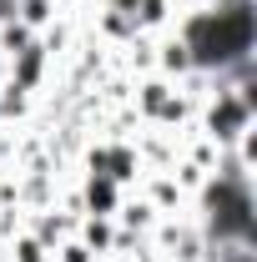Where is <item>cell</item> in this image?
Here are the masks:
<instances>
[{"label":"cell","instance_id":"1","mask_svg":"<svg viewBox=\"0 0 257 262\" xmlns=\"http://www.w3.org/2000/svg\"><path fill=\"white\" fill-rule=\"evenodd\" d=\"M252 40H257L252 0H217L212 10H202V15L187 20L182 51L202 71H227L237 61H252Z\"/></svg>","mask_w":257,"mask_h":262},{"label":"cell","instance_id":"2","mask_svg":"<svg viewBox=\"0 0 257 262\" xmlns=\"http://www.w3.org/2000/svg\"><path fill=\"white\" fill-rule=\"evenodd\" d=\"M207 222H212V237L217 242H242L252 247V187H247V171L242 166H227L222 177L207 187Z\"/></svg>","mask_w":257,"mask_h":262},{"label":"cell","instance_id":"3","mask_svg":"<svg viewBox=\"0 0 257 262\" xmlns=\"http://www.w3.org/2000/svg\"><path fill=\"white\" fill-rule=\"evenodd\" d=\"M247 121H252V96L247 91H222L217 96V106H212V131H217V141H232V136H242L247 131Z\"/></svg>","mask_w":257,"mask_h":262},{"label":"cell","instance_id":"4","mask_svg":"<svg viewBox=\"0 0 257 262\" xmlns=\"http://www.w3.org/2000/svg\"><path fill=\"white\" fill-rule=\"evenodd\" d=\"M131 151H121V146H111V151H91V171L96 177H111V182H121V177H131Z\"/></svg>","mask_w":257,"mask_h":262},{"label":"cell","instance_id":"5","mask_svg":"<svg viewBox=\"0 0 257 262\" xmlns=\"http://www.w3.org/2000/svg\"><path fill=\"white\" fill-rule=\"evenodd\" d=\"M40 66H46V51H40V46H26V51H15V86H20V91L40 81Z\"/></svg>","mask_w":257,"mask_h":262},{"label":"cell","instance_id":"6","mask_svg":"<svg viewBox=\"0 0 257 262\" xmlns=\"http://www.w3.org/2000/svg\"><path fill=\"white\" fill-rule=\"evenodd\" d=\"M86 202H91L96 212H111V207H116V182H111V177H91V187H86Z\"/></svg>","mask_w":257,"mask_h":262},{"label":"cell","instance_id":"7","mask_svg":"<svg viewBox=\"0 0 257 262\" xmlns=\"http://www.w3.org/2000/svg\"><path fill=\"white\" fill-rule=\"evenodd\" d=\"M26 46H31L26 26H5V31H0V51H26Z\"/></svg>","mask_w":257,"mask_h":262},{"label":"cell","instance_id":"8","mask_svg":"<svg viewBox=\"0 0 257 262\" xmlns=\"http://www.w3.org/2000/svg\"><path fill=\"white\" fill-rule=\"evenodd\" d=\"M166 66H177V71H182V66H192V61H187V51H182V40H177V46H166Z\"/></svg>","mask_w":257,"mask_h":262},{"label":"cell","instance_id":"9","mask_svg":"<svg viewBox=\"0 0 257 262\" xmlns=\"http://www.w3.org/2000/svg\"><path fill=\"white\" fill-rule=\"evenodd\" d=\"M20 262H40V247H35V242H26V247H20Z\"/></svg>","mask_w":257,"mask_h":262},{"label":"cell","instance_id":"10","mask_svg":"<svg viewBox=\"0 0 257 262\" xmlns=\"http://www.w3.org/2000/svg\"><path fill=\"white\" fill-rule=\"evenodd\" d=\"M66 262H86V247H66Z\"/></svg>","mask_w":257,"mask_h":262}]
</instances>
